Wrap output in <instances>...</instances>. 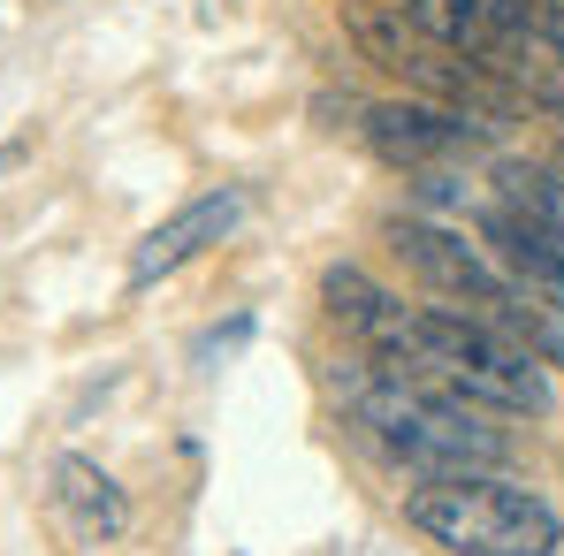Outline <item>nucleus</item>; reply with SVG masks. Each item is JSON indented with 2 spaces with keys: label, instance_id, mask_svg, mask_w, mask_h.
Masks as SVG:
<instances>
[{
  "label": "nucleus",
  "instance_id": "423d86ee",
  "mask_svg": "<svg viewBox=\"0 0 564 556\" xmlns=\"http://www.w3.org/2000/svg\"><path fill=\"white\" fill-rule=\"evenodd\" d=\"M367 145H375L389 168H427V161H443V153H458L480 138V122H473L466 107H427V99H389V107H367Z\"/></svg>",
  "mask_w": 564,
  "mask_h": 556
},
{
  "label": "nucleus",
  "instance_id": "f8f14e48",
  "mask_svg": "<svg viewBox=\"0 0 564 556\" xmlns=\"http://www.w3.org/2000/svg\"><path fill=\"white\" fill-rule=\"evenodd\" d=\"M503 336H519L534 359H550V367H564V313H534V305H511L503 320H496Z\"/></svg>",
  "mask_w": 564,
  "mask_h": 556
},
{
  "label": "nucleus",
  "instance_id": "1a4fd4ad",
  "mask_svg": "<svg viewBox=\"0 0 564 556\" xmlns=\"http://www.w3.org/2000/svg\"><path fill=\"white\" fill-rule=\"evenodd\" d=\"M54 503H62L85 534H99V542L130 534V503H122L115 472H99L93 458H54Z\"/></svg>",
  "mask_w": 564,
  "mask_h": 556
},
{
  "label": "nucleus",
  "instance_id": "9d476101",
  "mask_svg": "<svg viewBox=\"0 0 564 556\" xmlns=\"http://www.w3.org/2000/svg\"><path fill=\"white\" fill-rule=\"evenodd\" d=\"M321 297H328V313H336L351 336H375V320L397 305L367 268H328V275H321Z\"/></svg>",
  "mask_w": 564,
  "mask_h": 556
},
{
  "label": "nucleus",
  "instance_id": "39448f33",
  "mask_svg": "<svg viewBox=\"0 0 564 556\" xmlns=\"http://www.w3.org/2000/svg\"><path fill=\"white\" fill-rule=\"evenodd\" d=\"M245 221V190L221 184V190H198L191 206H176L161 229H145L138 244H130V290H153L161 275H176V268H191L206 244H221L229 229Z\"/></svg>",
  "mask_w": 564,
  "mask_h": 556
},
{
  "label": "nucleus",
  "instance_id": "6e6552de",
  "mask_svg": "<svg viewBox=\"0 0 564 556\" xmlns=\"http://www.w3.org/2000/svg\"><path fill=\"white\" fill-rule=\"evenodd\" d=\"M389 15H397L412 39H427V46H451V54H473V62L496 54L488 0H389Z\"/></svg>",
  "mask_w": 564,
  "mask_h": 556
},
{
  "label": "nucleus",
  "instance_id": "0eeeda50",
  "mask_svg": "<svg viewBox=\"0 0 564 556\" xmlns=\"http://www.w3.org/2000/svg\"><path fill=\"white\" fill-rule=\"evenodd\" d=\"M480 237H488L496 268L511 275V290H519L527 305L564 313V237L557 229H542L527 206H496V214L480 221Z\"/></svg>",
  "mask_w": 564,
  "mask_h": 556
},
{
  "label": "nucleus",
  "instance_id": "f257e3e1",
  "mask_svg": "<svg viewBox=\"0 0 564 556\" xmlns=\"http://www.w3.org/2000/svg\"><path fill=\"white\" fill-rule=\"evenodd\" d=\"M381 373L397 381H427V389H451L466 404H488V412H550V373L542 359L503 336L496 320L480 313H458V305H389L367 336Z\"/></svg>",
  "mask_w": 564,
  "mask_h": 556
},
{
  "label": "nucleus",
  "instance_id": "20e7f679",
  "mask_svg": "<svg viewBox=\"0 0 564 556\" xmlns=\"http://www.w3.org/2000/svg\"><path fill=\"white\" fill-rule=\"evenodd\" d=\"M389 252L427 282V290L458 297V305L480 313V320H503L511 305H527V297L511 290V275H503L480 244H466L458 229H443V221H389Z\"/></svg>",
  "mask_w": 564,
  "mask_h": 556
},
{
  "label": "nucleus",
  "instance_id": "7ed1b4c3",
  "mask_svg": "<svg viewBox=\"0 0 564 556\" xmlns=\"http://www.w3.org/2000/svg\"><path fill=\"white\" fill-rule=\"evenodd\" d=\"M404 519L451 556H557L564 519L550 495L496 480V472H451L404 495Z\"/></svg>",
  "mask_w": 564,
  "mask_h": 556
},
{
  "label": "nucleus",
  "instance_id": "f03ea898",
  "mask_svg": "<svg viewBox=\"0 0 564 556\" xmlns=\"http://www.w3.org/2000/svg\"><path fill=\"white\" fill-rule=\"evenodd\" d=\"M351 412H359V427L375 435L389 458L412 465V472H427V480H451V472H496V465L511 458V435L496 427L503 412L466 404V396H451V389H427V381L375 373V381H359Z\"/></svg>",
  "mask_w": 564,
  "mask_h": 556
},
{
  "label": "nucleus",
  "instance_id": "9b49d317",
  "mask_svg": "<svg viewBox=\"0 0 564 556\" xmlns=\"http://www.w3.org/2000/svg\"><path fill=\"white\" fill-rule=\"evenodd\" d=\"M503 184H511V206H527L542 229H557V237H564V176H557V168H519V161H511Z\"/></svg>",
  "mask_w": 564,
  "mask_h": 556
}]
</instances>
